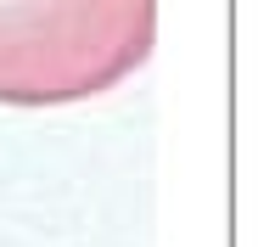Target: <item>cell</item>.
<instances>
[{
    "instance_id": "1",
    "label": "cell",
    "mask_w": 258,
    "mask_h": 247,
    "mask_svg": "<svg viewBox=\"0 0 258 247\" xmlns=\"http://www.w3.org/2000/svg\"><path fill=\"white\" fill-rule=\"evenodd\" d=\"M157 39V0H0V107H62L123 85Z\"/></svg>"
}]
</instances>
